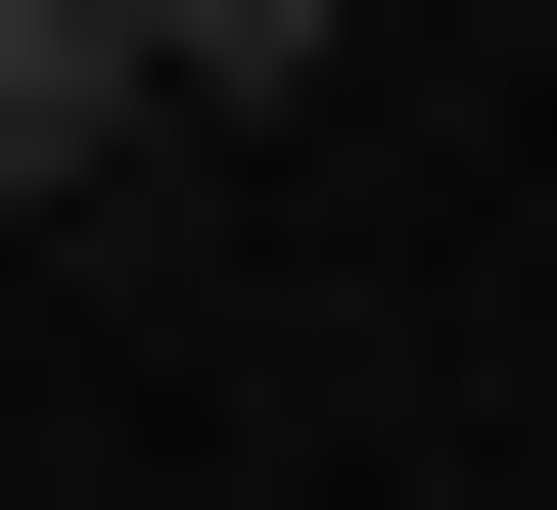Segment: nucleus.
Instances as JSON below:
<instances>
[{
    "instance_id": "1",
    "label": "nucleus",
    "mask_w": 557,
    "mask_h": 510,
    "mask_svg": "<svg viewBox=\"0 0 557 510\" xmlns=\"http://www.w3.org/2000/svg\"><path fill=\"white\" fill-rule=\"evenodd\" d=\"M94 139H139V47H94V0H0V186H94Z\"/></svg>"
}]
</instances>
